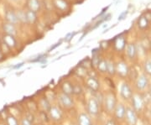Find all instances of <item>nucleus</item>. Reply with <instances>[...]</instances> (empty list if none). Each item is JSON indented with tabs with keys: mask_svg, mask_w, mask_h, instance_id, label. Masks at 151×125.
I'll return each instance as SVG.
<instances>
[{
	"mask_svg": "<svg viewBox=\"0 0 151 125\" xmlns=\"http://www.w3.org/2000/svg\"><path fill=\"white\" fill-rule=\"evenodd\" d=\"M87 113L92 116H97L99 114V103L96 98H90L87 102Z\"/></svg>",
	"mask_w": 151,
	"mask_h": 125,
	"instance_id": "nucleus-1",
	"label": "nucleus"
},
{
	"mask_svg": "<svg viewBox=\"0 0 151 125\" xmlns=\"http://www.w3.org/2000/svg\"><path fill=\"white\" fill-rule=\"evenodd\" d=\"M58 100H59L60 104L62 107H64L65 108H70L74 105L73 99L71 98L70 95H67V94H65V93H63L59 94Z\"/></svg>",
	"mask_w": 151,
	"mask_h": 125,
	"instance_id": "nucleus-2",
	"label": "nucleus"
},
{
	"mask_svg": "<svg viewBox=\"0 0 151 125\" xmlns=\"http://www.w3.org/2000/svg\"><path fill=\"white\" fill-rule=\"evenodd\" d=\"M104 104H105V108L108 110V112H112L114 110L116 105H117V102H116V98L115 96L110 93L106 96V98H104Z\"/></svg>",
	"mask_w": 151,
	"mask_h": 125,
	"instance_id": "nucleus-3",
	"label": "nucleus"
},
{
	"mask_svg": "<svg viewBox=\"0 0 151 125\" xmlns=\"http://www.w3.org/2000/svg\"><path fill=\"white\" fill-rule=\"evenodd\" d=\"M48 114L50 118L54 121H60L63 118V114L61 110L55 106H52V107L50 106V108L48 110Z\"/></svg>",
	"mask_w": 151,
	"mask_h": 125,
	"instance_id": "nucleus-4",
	"label": "nucleus"
},
{
	"mask_svg": "<svg viewBox=\"0 0 151 125\" xmlns=\"http://www.w3.org/2000/svg\"><path fill=\"white\" fill-rule=\"evenodd\" d=\"M120 95L121 97L124 98V100H129L132 98L133 95V92L131 90V87L128 83H123L120 87Z\"/></svg>",
	"mask_w": 151,
	"mask_h": 125,
	"instance_id": "nucleus-5",
	"label": "nucleus"
},
{
	"mask_svg": "<svg viewBox=\"0 0 151 125\" xmlns=\"http://www.w3.org/2000/svg\"><path fill=\"white\" fill-rule=\"evenodd\" d=\"M86 87H88L92 92L93 93H97L99 90V87H100V83L98 82L96 77L94 76H90L86 79Z\"/></svg>",
	"mask_w": 151,
	"mask_h": 125,
	"instance_id": "nucleus-6",
	"label": "nucleus"
},
{
	"mask_svg": "<svg viewBox=\"0 0 151 125\" xmlns=\"http://www.w3.org/2000/svg\"><path fill=\"white\" fill-rule=\"evenodd\" d=\"M125 117L130 125H135L137 124L138 119H137V115H136V113L134 109H132L131 108H127Z\"/></svg>",
	"mask_w": 151,
	"mask_h": 125,
	"instance_id": "nucleus-7",
	"label": "nucleus"
},
{
	"mask_svg": "<svg viewBox=\"0 0 151 125\" xmlns=\"http://www.w3.org/2000/svg\"><path fill=\"white\" fill-rule=\"evenodd\" d=\"M77 125H92L90 116L86 113H81L77 119Z\"/></svg>",
	"mask_w": 151,
	"mask_h": 125,
	"instance_id": "nucleus-8",
	"label": "nucleus"
},
{
	"mask_svg": "<svg viewBox=\"0 0 151 125\" xmlns=\"http://www.w3.org/2000/svg\"><path fill=\"white\" fill-rule=\"evenodd\" d=\"M129 71V69L128 65L124 62H119V64L116 65V71L119 76L122 77H125L128 76Z\"/></svg>",
	"mask_w": 151,
	"mask_h": 125,
	"instance_id": "nucleus-9",
	"label": "nucleus"
},
{
	"mask_svg": "<svg viewBox=\"0 0 151 125\" xmlns=\"http://www.w3.org/2000/svg\"><path fill=\"white\" fill-rule=\"evenodd\" d=\"M148 83H149V81L145 75H141L139 77H137L136 87L139 90H144L148 86Z\"/></svg>",
	"mask_w": 151,
	"mask_h": 125,
	"instance_id": "nucleus-10",
	"label": "nucleus"
},
{
	"mask_svg": "<svg viewBox=\"0 0 151 125\" xmlns=\"http://www.w3.org/2000/svg\"><path fill=\"white\" fill-rule=\"evenodd\" d=\"M114 113H115V116H116V118L118 119H123L125 117L126 108L124 107L123 104H118V105H116V107L114 108Z\"/></svg>",
	"mask_w": 151,
	"mask_h": 125,
	"instance_id": "nucleus-11",
	"label": "nucleus"
},
{
	"mask_svg": "<svg viewBox=\"0 0 151 125\" xmlns=\"http://www.w3.org/2000/svg\"><path fill=\"white\" fill-rule=\"evenodd\" d=\"M132 104H133V107L136 111H140L142 108H143V105H144V102H143V99L141 97H139V95H135L132 97Z\"/></svg>",
	"mask_w": 151,
	"mask_h": 125,
	"instance_id": "nucleus-12",
	"label": "nucleus"
},
{
	"mask_svg": "<svg viewBox=\"0 0 151 125\" xmlns=\"http://www.w3.org/2000/svg\"><path fill=\"white\" fill-rule=\"evenodd\" d=\"M73 86L72 83H70V82H65L62 86H61V90L62 93L67 94V95H72L73 94Z\"/></svg>",
	"mask_w": 151,
	"mask_h": 125,
	"instance_id": "nucleus-13",
	"label": "nucleus"
},
{
	"mask_svg": "<svg viewBox=\"0 0 151 125\" xmlns=\"http://www.w3.org/2000/svg\"><path fill=\"white\" fill-rule=\"evenodd\" d=\"M4 44L9 48L14 47L16 45V40H15V39L13 37V35L7 34L4 37Z\"/></svg>",
	"mask_w": 151,
	"mask_h": 125,
	"instance_id": "nucleus-14",
	"label": "nucleus"
},
{
	"mask_svg": "<svg viewBox=\"0 0 151 125\" xmlns=\"http://www.w3.org/2000/svg\"><path fill=\"white\" fill-rule=\"evenodd\" d=\"M126 40L123 36H119V38L115 39V48L118 50H122L125 48Z\"/></svg>",
	"mask_w": 151,
	"mask_h": 125,
	"instance_id": "nucleus-15",
	"label": "nucleus"
},
{
	"mask_svg": "<svg viewBox=\"0 0 151 125\" xmlns=\"http://www.w3.org/2000/svg\"><path fill=\"white\" fill-rule=\"evenodd\" d=\"M137 53V49L134 44H130L127 46V55L130 59H134Z\"/></svg>",
	"mask_w": 151,
	"mask_h": 125,
	"instance_id": "nucleus-16",
	"label": "nucleus"
},
{
	"mask_svg": "<svg viewBox=\"0 0 151 125\" xmlns=\"http://www.w3.org/2000/svg\"><path fill=\"white\" fill-rule=\"evenodd\" d=\"M138 24H139V27L144 29H146L149 25V21H148V19L145 16H141L139 19V21H138Z\"/></svg>",
	"mask_w": 151,
	"mask_h": 125,
	"instance_id": "nucleus-17",
	"label": "nucleus"
},
{
	"mask_svg": "<svg viewBox=\"0 0 151 125\" xmlns=\"http://www.w3.org/2000/svg\"><path fill=\"white\" fill-rule=\"evenodd\" d=\"M97 68L101 72H107L108 69V61L105 60H100L97 64Z\"/></svg>",
	"mask_w": 151,
	"mask_h": 125,
	"instance_id": "nucleus-18",
	"label": "nucleus"
},
{
	"mask_svg": "<svg viewBox=\"0 0 151 125\" xmlns=\"http://www.w3.org/2000/svg\"><path fill=\"white\" fill-rule=\"evenodd\" d=\"M6 125H19V122L14 116L8 115L6 118Z\"/></svg>",
	"mask_w": 151,
	"mask_h": 125,
	"instance_id": "nucleus-19",
	"label": "nucleus"
},
{
	"mask_svg": "<svg viewBox=\"0 0 151 125\" xmlns=\"http://www.w3.org/2000/svg\"><path fill=\"white\" fill-rule=\"evenodd\" d=\"M29 6L33 12H36L40 8V4H39L38 0H29Z\"/></svg>",
	"mask_w": 151,
	"mask_h": 125,
	"instance_id": "nucleus-20",
	"label": "nucleus"
},
{
	"mask_svg": "<svg viewBox=\"0 0 151 125\" xmlns=\"http://www.w3.org/2000/svg\"><path fill=\"white\" fill-rule=\"evenodd\" d=\"M107 72L110 75H114L116 73V66L114 65L113 62L112 61H108V69Z\"/></svg>",
	"mask_w": 151,
	"mask_h": 125,
	"instance_id": "nucleus-21",
	"label": "nucleus"
},
{
	"mask_svg": "<svg viewBox=\"0 0 151 125\" xmlns=\"http://www.w3.org/2000/svg\"><path fill=\"white\" fill-rule=\"evenodd\" d=\"M25 17H26V20L29 22H34L35 20V12L33 11H29L25 14Z\"/></svg>",
	"mask_w": 151,
	"mask_h": 125,
	"instance_id": "nucleus-22",
	"label": "nucleus"
},
{
	"mask_svg": "<svg viewBox=\"0 0 151 125\" xmlns=\"http://www.w3.org/2000/svg\"><path fill=\"white\" fill-rule=\"evenodd\" d=\"M144 68H145V71L148 75L151 76V61L150 60H146L145 65H144Z\"/></svg>",
	"mask_w": 151,
	"mask_h": 125,
	"instance_id": "nucleus-23",
	"label": "nucleus"
},
{
	"mask_svg": "<svg viewBox=\"0 0 151 125\" xmlns=\"http://www.w3.org/2000/svg\"><path fill=\"white\" fill-rule=\"evenodd\" d=\"M82 93V88L80 85H74L73 86V94L80 95Z\"/></svg>",
	"mask_w": 151,
	"mask_h": 125,
	"instance_id": "nucleus-24",
	"label": "nucleus"
},
{
	"mask_svg": "<svg viewBox=\"0 0 151 125\" xmlns=\"http://www.w3.org/2000/svg\"><path fill=\"white\" fill-rule=\"evenodd\" d=\"M4 29H5L6 31L9 33V34H10V35L14 34L15 33V29H14V28L13 27L12 25H6Z\"/></svg>",
	"mask_w": 151,
	"mask_h": 125,
	"instance_id": "nucleus-25",
	"label": "nucleus"
},
{
	"mask_svg": "<svg viewBox=\"0 0 151 125\" xmlns=\"http://www.w3.org/2000/svg\"><path fill=\"white\" fill-rule=\"evenodd\" d=\"M41 104H42V107H43L44 108L46 109L47 111H48L49 108H50V103H49V102L46 100V99H42V101H41Z\"/></svg>",
	"mask_w": 151,
	"mask_h": 125,
	"instance_id": "nucleus-26",
	"label": "nucleus"
},
{
	"mask_svg": "<svg viewBox=\"0 0 151 125\" xmlns=\"http://www.w3.org/2000/svg\"><path fill=\"white\" fill-rule=\"evenodd\" d=\"M45 57H46V55H45V54L40 55L38 56L36 59L32 60L31 61H32V62H38V61H41L42 60H45Z\"/></svg>",
	"mask_w": 151,
	"mask_h": 125,
	"instance_id": "nucleus-27",
	"label": "nucleus"
},
{
	"mask_svg": "<svg viewBox=\"0 0 151 125\" xmlns=\"http://www.w3.org/2000/svg\"><path fill=\"white\" fill-rule=\"evenodd\" d=\"M21 125H32V122L30 120H29L26 118L23 119L21 121Z\"/></svg>",
	"mask_w": 151,
	"mask_h": 125,
	"instance_id": "nucleus-28",
	"label": "nucleus"
},
{
	"mask_svg": "<svg viewBox=\"0 0 151 125\" xmlns=\"http://www.w3.org/2000/svg\"><path fill=\"white\" fill-rule=\"evenodd\" d=\"M127 14H128V11H124V13H122V14L119 15V20H123V19H124V18L127 15Z\"/></svg>",
	"mask_w": 151,
	"mask_h": 125,
	"instance_id": "nucleus-29",
	"label": "nucleus"
},
{
	"mask_svg": "<svg viewBox=\"0 0 151 125\" xmlns=\"http://www.w3.org/2000/svg\"><path fill=\"white\" fill-rule=\"evenodd\" d=\"M105 125H116V122L113 119L108 120V122L105 124Z\"/></svg>",
	"mask_w": 151,
	"mask_h": 125,
	"instance_id": "nucleus-30",
	"label": "nucleus"
},
{
	"mask_svg": "<svg viewBox=\"0 0 151 125\" xmlns=\"http://www.w3.org/2000/svg\"><path fill=\"white\" fill-rule=\"evenodd\" d=\"M61 42H62V40H60V41L59 43L55 44V45L54 46H51V48H50V50H49V51H50V50H54L55 48H56V47H57V46H59L60 45V44H61Z\"/></svg>",
	"mask_w": 151,
	"mask_h": 125,
	"instance_id": "nucleus-31",
	"label": "nucleus"
},
{
	"mask_svg": "<svg viewBox=\"0 0 151 125\" xmlns=\"http://www.w3.org/2000/svg\"><path fill=\"white\" fill-rule=\"evenodd\" d=\"M23 65H24V63H20V64H18V65H15V66H14L13 68H14V69H18V68H20L21 66H23Z\"/></svg>",
	"mask_w": 151,
	"mask_h": 125,
	"instance_id": "nucleus-32",
	"label": "nucleus"
},
{
	"mask_svg": "<svg viewBox=\"0 0 151 125\" xmlns=\"http://www.w3.org/2000/svg\"><path fill=\"white\" fill-rule=\"evenodd\" d=\"M150 96H151V85H150Z\"/></svg>",
	"mask_w": 151,
	"mask_h": 125,
	"instance_id": "nucleus-33",
	"label": "nucleus"
},
{
	"mask_svg": "<svg viewBox=\"0 0 151 125\" xmlns=\"http://www.w3.org/2000/svg\"><path fill=\"white\" fill-rule=\"evenodd\" d=\"M1 58H2V54H1V52H0V60H1Z\"/></svg>",
	"mask_w": 151,
	"mask_h": 125,
	"instance_id": "nucleus-34",
	"label": "nucleus"
},
{
	"mask_svg": "<svg viewBox=\"0 0 151 125\" xmlns=\"http://www.w3.org/2000/svg\"><path fill=\"white\" fill-rule=\"evenodd\" d=\"M76 125H77V124H76Z\"/></svg>",
	"mask_w": 151,
	"mask_h": 125,
	"instance_id": "nucleus-35",
	"label": "nucleus"
}]
</instances>
